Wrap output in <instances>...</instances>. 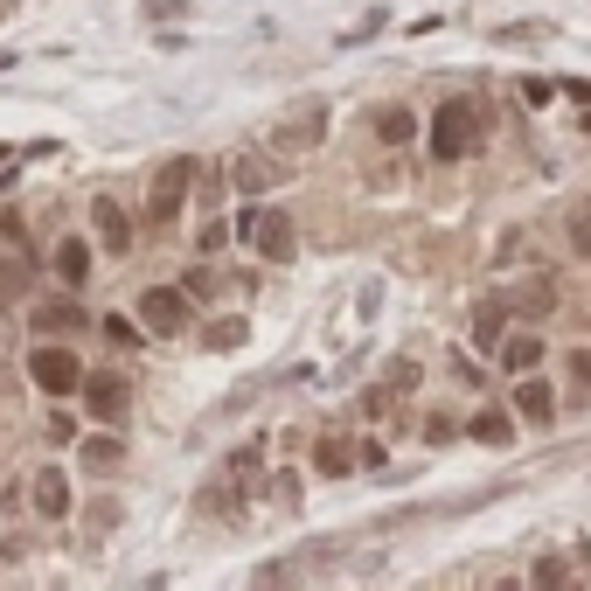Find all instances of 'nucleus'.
Returning a JSON list of instances; mask_svg holds the SVG:
<instances>
[{"instance_id":"nucleus-1","label":"nucleus","mask_w":591,"mask_h":591,"mask_svg":"<svg viewBox=\"0 0 591 591\" xmlns=\"http://www.w3.org/2000/svg\"><path fill=\"white\" fill-rule=\"evenodd\" d=\"M473 140H480V105L459 98V105H445L439 119H432V153H439V160H459Z\"/></svg>"},{"instance_id":"nucleus-2","label":"nucleus","mask_w":591,"mask_h":591,"mask_svg":"<svg viewBox=\"0 0 591 591\" xmlns=\"http://www.w3.org/2000/svg\"><path fill=\"white\" fill-rule=\"evenodd\" d=\"M237 237H244L251 251H265V258H293V230H286V216H272V209H244Z\"/></svg>"},{"instance_id":"nucleus-3","label":"nucleus","mask_w":591,"mask_h":591,"mask_svg":"<svg viewBox=\"0 0 591 591\" xmlns=\"http://www.w3.org/2000/svg\"><path fill=\"white\" fill-rule=\"evenodd\" d=\"M508 313H522V320H543V313H557V279L550 272H529V279H508Z\"/></svg>"},{"instance_id":"nucleus-4","label":"nucleus","mask_w":591,"mask_h":591,"mask_svg":"<svg viewBox=\"0 0 591 591\" xmlns=\"http://www.w3.org/2000/svg\"><path fill=\"white\" fill-rule=\"evenodd\" d=\"M188 167H195V160H167V167H160V181H153V195H147V223H174V209H181V195H188Z\"/></svg>"},{"instance_id":"nucleus-5","label":"nucleus","mask_w":591,"mask_h":591,"mask_svg":"<svg viewBox=\"0 0 591 591\" xmlns=\"http://www.w3.org/2000/svg\"><path fill=\"white\" fill-rule=\"evenodd\" d=\"M501 327H508V299H480L473 306V348H501L508 341Z\"/></svg>"},{"instance_id":"nucleus-6","label":"nucleus","mask_w":591,"mask_h":591,"mask_svg":"<svg viewBox=\"0 0 591 591\" xmlns=\"http://www.w3.org/2000/svg\"><path fill=\"white\" fill-rule=\"evenodd\" d=\"M35 383H42V390H77L84 376H77V362H70L63 348H42V355H35Z\"/></svg>"},{"instance_id":"nucleus-7","label":"nucleus","mask_w":591,"mask_h":591,"mask_svg":"<svg viewBox=\"0 0 591 591\" xmlns=\"http://www.w3.org/2000/svg\"><path fill=\"white\" fill-rule=\"evenodd\" d=\"M320 133H327V112H320V105H306V112H299L293 126H279V147H286V153H299V147H313Z\"/></svg>"},{"instance_id":"nucleus-8","label":"nucleus","mask_w":591,"mask_h":591,"mask_svg":"<svg viewBox=\"0 0 591 591\" xmlns=\"http://www.w3.org/2000/svg\"><path fill=\"white\" fill-rule=\"evenodd\" d=\"M140 313H147L153 327H167V334H174V327L188 320V299H181V293H167V286H160V293H147V299H140Z\"/></svg>"},{"instance_id":"nucleus-9","label":"nucleus","mask_w":591,"mask_h":591,"mask_svg":"<svg viewBox=\"0 0 591 591\" xmlns=\"http://www.w3.org/2000/svg\"><path fill=\"white\" fill-rule=\"evenodd\" d=\"M515 404H522V418H529V425H550V418H557V397H550V383H536V376L515 390Z\"/></svg>"},{"instance_id":"nucleus-10","label":"nucleus","mask_w":591,"mask_h":591,"mask_svg":"<svg viewBox=\"0 0 591 591\" xmlns=\"http://www.w3.org/2000/svg\"><path fill=\"white\" fill-rule=\"evenodd\" d=\"M543 362V341L536 334H522V341H501V369H515V376H529Z\"/></svg>"},{"instance_id":"nucleus-11","label":"nucleus","mask_w":591,"mask_h":591,"mask_svg":"<svg viewBox=\"0 0 591 591\" xmlns=\"http://www.w3.org/2000/svg\"><path fill=\"white\" fill-rule=\"evenodd\" d=\"M91 411H98V418H126V383H119V376H98V383H91Z\"/></svg>"},{"instance_id":"nucleus-12","label":"nucleus","mask_w":591,"mask_h":591,"mask_svg":"<svg viewBox=\"0 0 591 591\" xmlns=\"http://www.w3.org/2000/svg\"><path fill=\"white\" fill-rule=\"evenodd\" d=\"M466 439H480V445H501V439H515V425H508V411H480V418L466 425Z\"/></svg>"},{"instance_id":"nucleus-13","label":"nucleus","mask_w":591,"mask_h":591,"mask_svg":"<svg viewBox=\"0 0 591 591\" xmlns=\"http://www.w3.org/2000/svg\"><path fill=\"white\" fill-rule=\"evenodd\" d=\"M279 174H286V167H272V160H258V153H244V160H237V188H272Z\"/></svg>"},{"instance_id":"nucleus-14","label":"nucleus","mask_w":591,"mask_h":591,"mask_svg":"<svg viewBox=\"0 0 591 591\" xmlns=\"http://www.w3.org/2000/svg\"><path fill=\"white\" fill-rule=\"evenodd\" d=\"M376 133H383V140H390V147H404V140H411V133H418V119H411V112H404V105H390V112H383V119H376Z\"/></svg>"},{"instance_id":"nucleus-15","label":"nucleus","mask_w":591,"mask_h":591,"mask_svg":"<svg viewBox=\"0 0 591 591\" xmlns=\"http://www.w3.org/2000/svg\"><path fill=\"white\" fill-rule=\"evenodd\" d=\"M98 223H105V244H112V251H126V244H133V230H126V216H119V202H98Z\"/></svg>"},{"instance_id":"nucleus-16","label":"nucleus","mask_w":591,"mask_h":591,"mask_svg":"<svg viewBox=\"0 0 591 591\" xmlns=\"http://www.w3.org/2000/svg\"><path fill=\"white\" fill-rule=\"evenodd\" d=\"M35 494H42V501H35L42 515H63V508H70V501H63V473H42V480H35Z\"/></svg>"},{"instance_id":"nucleus-17","label":"nucleus","mask_w":591,"mask_h":591,"mask_svg":"<svg viewBox=\"0 0 591 591\" xmlns=\"http://www.w3.org/2000/svg\"><path fill=\"white\" fill-rule=\"evenodd\" d=\"M348 466H355V452H348L341 439H327V445H320V473H348Z\"/></svg>"},{"instance_id":"nucleus-18","label":"nucleus","mask_w":591,"mask_h":591,"mask_svg":"<svg viewBox=\"0 0 591 591\" xmlns=\"http://www.w3.org/2000/svg\"><path fill=\"white\" fill-rule=\"evenodd\" d=\"M84 258H91L84 244H63V251H56V272H63V279H84Z\"/></svg>"},{"instance_id":"nucleus-19","label":"nucleus","mask_w":591,"mask_h":591,"mask_svg":"<svg viewBox=\"0 0 591 591\" xmlns=\"http://www.w3.org/2000/svg\"><path fill=\"white\" fill-rule=\"evenodd\" d=\"M571 251L591 258V209H571Z\"/></svg>"},{"instance_id":"nucleus-20","label":"nucleus","mask_w":591,"mask_h":591,"mask_svg":"<svg viewBox=\"0 0 591 591\" xmlns=\"http://www.w3.org/2000/svg\"><path fill=\"white\" fill-rule=\"evenodd\" d=\"M84 459H91V466H119V439H91Z\"/></svg>"},{"instance_id":"nucleus-21","label":"nucleus","mask_w":591,"mask_h":591,"mask_svg":"<svg viewBox=\"0 0 591 591\" xmlns=\"http://www.w3.org/2000/svg\"><path fill=\"white\" fill-rule=\"evenodd\" d=\"M237 341H244V320H223V327L209 334V348H237Z\"/></svg>"},{"instance_id":"nucleus-22","label":"nucleus","mask_w":591,"mask_h":591,"mask_svg":"<svg viewBox=\"0 0 591 591\" xmlns=\"http://www.w3.org/2000/svg\"><path fill=\"white\" fill-rule=\"evenodd\" d=\"M529 578H536V585H564V578H571V564H557V557H550V564H536Z\"/></svg>"},{"instance_id":"nucleus-23","label":"nucleus","mask_w":591,"mask_h":591,"mask_svg":"<svg viewBox=\"0 0 591 591\" xmlns=\"http://www.w3.org/2000/svg\"><path fill=\"white\" fill-rule=\"evenodd\" d=\"M571 376H578V383H591V355H585V348L571 355Z\"/></svg>"}]
</instances>
